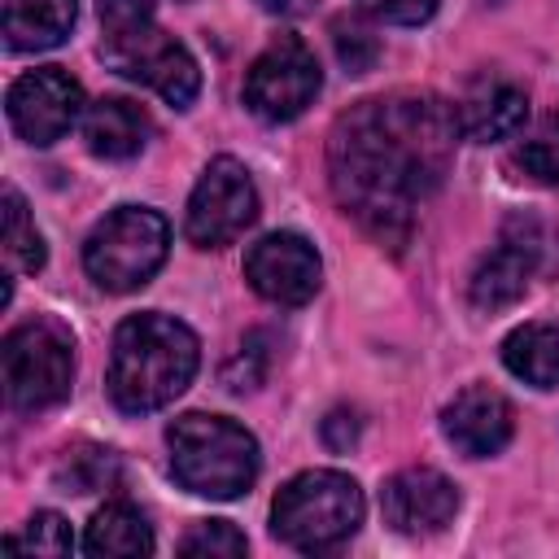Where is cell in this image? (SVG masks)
<instances>
[{
    "mask_svg": "<svg viewBox=\"0 0 559 559\" xmlns=\"http://www.w3.org/2000/svg\"><path fill=\"white\" fill-rule=\"evenodd\" d=\"M454 109H459V131L467 140L493 144V140H507V135H515L524 127L528 96L511 79H480Z\"/></svg>",
    "mask_w": 559,
    "mask_h": 559,
    "instance_id": "9a60e30c",
    "label": "cell"
},
{
    "mask_svg": "<svg viewBox=\"0 0 559 559\" xmlns=\"http://www.w3.org/2000/svg\"><path fill=\"white\" fill-rule=\"evenodd\" d=\"M166 445L175 480L197 498L231 502L258 480V441L227 415L188 411L166 428Z\"/></svg>",
    "mask_w": 559,
    "mask_h": 559,
    "instance_id": "3957f363",
    "label": "cell"
},
{
    "mask_svg": "<svg viewBox=\"0 0 559 559\" xmlns=\"http://www.w3.org/2000/svg\"><path fill=\"white\" fill-rule=\"evenodd\" d=\"M4 109H9L13 131L26 144L44 148V144H57L83 118V87L61 66H39V70H26L9 87Z\"/></svg>",
    "mask_w": 559,
    "mask_h": 559,
    "instance_id": "8fae6325",
    "label": "cell"
},
{
    "mask_svg": "<svg viewBox=\"0 0 559 559\" xmlns=\"http://www.w3.org/2000/svg\"><path fill=\"white\" fill-rule=\"evenodd\" d=\"M100 52H105V61H109L118 74H127V79L153 87V92H157L166 105H175V109H188V105L197 100V92H201V70H197L192 52H188L175 35H166V31H157V26H144V31H135V35L105 39Z\"/></svg>",
    "mask_w": 559,
    "mask_h": 559,
    "instance_id": "9c48e42d",
    "label": "cell"
},
{
    "mask_svg": "<svg viewBox=\"0 0 559 559\" xmlns=\"http://www.w3.org/2000/svg\"><path fill=\"white\" fill-rule=\"evenodd\" d=\"M4 546H22V550H35V555H70L74 550V533L66 524V515L57 511H35L26 520V533L22 537H9Z\"/></svg>",
    "mask_w": 559,
    "mask_h": 559,
    "instance_id": "603a6c76",
    "label": "cell"
},
{
    "mask_svg": "<svg viewBox=\"0 0 559 559\" xmlns=\"http://www.w3.org/2000/svg\"><path fill=\"white\" fill-rule=\"evenodd\" d=\"M4 253H9L13 271L35 275L44 266V236H39L35 218L26 214V201L13 188L4 192Z\"/></svg>",
    "mask_w": 559,
    "mask_h": 559,
    "instance_id": "ffe728a7",
    "label": "cell"
},
{
    "mask_svg": "<svg viewBox=\"0 0 559 559\" xmlns=\"http://www.w3.org/2000/svg\"><path fill=\"white\" fill-rule=\"evenodd\" d=\"M170 249V223L148 210V205H118L105 214L87 245H83V266L105 293H135L144 288Z\"/></svg>",
    "mask_w": 559,
    "mask_h": 559,
    "instance_id": "5b68a950",
    "label": "cell"
},
{
    "mask_svg": "<svg viewBox=\"0 0 559 559\" xmlns=\"http://www.w3.org/2000/svg\"><path fill=\"white\" fill-rule=\"evenodd\" d=\"M323 441H328V450H349L354 441H358V432H362V419H358V411H345V406H336L328 419H323Z\"/></svg>",
    "mask_w": 559,
    "mask_h": 559,
    "instance_id": "83f0119b",
    "label": "cell"
},
{
    "mask_svg": "<svg viewBox=\"0 0 559 559\" xmlns=\"http://www.w3.org/2000/svg\"><path fill=\"white\" fill-rule=\"evenodd\" d=\"M249 358H253V362H262V349H258V336L249 341ZM258 376H262V371H249V367H245V354H236V358H231V367L223 371V380H227V389H236V393H245V389H253V384H258Z\"/></svg>",
    "mask_w": 559,
    "mask_h": 559,
    "instance_id": "f1b7e54d",
    "label": "cell"
},
{
    "mask_svg": "<svg viewBox=\"0 0 559 559\" xmlns=\"http://www.w3.org/2000/svg\"><path fill=\"white\" fill-rule=\"evenodd\" d=\"M153 9H157V0H96V13H100V26H105V39L135 35V31L153 26Z\"/></svg>",
    "mask_w": 559,
    "mask_h": 559,
    "instance_id": "d4e9b609",
    "label": "cell"
},
{
    "mask_svg": "<svg viewBox=\"0 0 559 559\" xmlns=\"http://www.w3.org/2000/svg\"><path fill=\"white\" fill-rule=\"evenodd\" d=\"M245 550H249L245 533L236 524H227V520H201L179 542V555H210V559H236Z\"/></svg>",
    "mask_w": 559,
    "mask_h": 559,
    "instance_id": "7402d4cb",
    "label": "cell"
},
{
    "mask_svg": "<svg viewBox=\"0 0 559 559\" xmlns=\"http://www.w3.org/2000/svg\"><path fill=\"white\" fill-rule=\"evenodd\" d=\"M114 476V450H79L61 463V480L74 493H92Z\"/></svg>",
    "mask_w": 559,
    "mask_h": 559,
    "instance_id": "cb8c5ba5",
    "label": "cell"
},
{
    "mask_svg": "<svg viewBox=\"0 0 559 559\" xmlns=\"http://www.w3.org/2000/svg\"><path fill=\"white\" fill-rule=\"evenodd\" d=\"M502 362L515 380L533 389H559V319L515 328L502 341Z\"/></svg>",
    "mask_w": 559,
    "mask_h": 559,
    "instance_id": "ac0fdd59",
    "label": "cell"
},
{
    "mask_svg": "<svg viewBox=\"0 0 559 559\" xmlns=\"http://www.w3.org/2000/svg\"><path fill=\"white\" fill-rule=\"evenodd\" d=\"M245 280L258 297H266L275 306H306L319 293L323 262L306 236L271 231L245 253Z\"/></svg>",
    "mask_w": 559,
    "mask_h": 559,
    "instance_id": "7c38bea8",
    "label": "cell"
},
{
    "mask_svg": "<svg viewBox=\"0 0 559 559\" xmlns=\"http://www.w3.org/2000/svg\"><path fill=\"white\" fill-rule=\"evenodd\" d=\"M459 511V489L437 467H402L380 489V515L402 537L441 533Z\"/></svg>",
    "mask_w": 559,
    "mask_h": 559,
    "instance_id": "4fadbf2b",
    "label": "cell"
},
{
    "mask_svg": "<svg viewBox=\"0 0 559 559\" xmlns=\"http://www.w3.org/2000/svg\"><path fill=\"white\" fill-rule=\"evenodd\" d=\"M336 57H341L354 74H362V70L376 61V39H371L362 26H345V22H336Z\"/></svg>",
    "mask_w": 559,
    "mask_h": 559,
    "instance_id": "4316f807",
    "label": "cell"
},
{
    "mask_svg": "<svg viewBox=\"0 0 559 559\" xmlns=\"http://www.w3.org/2000/svg\"><path fill=\"white\" fill-rule=\"evenodd\" d=\"M253 218H258V188L249 170L236 157H214L188 197L183 236L197 249H223L236 236H245Z\"/></svg>",
    "mask_w": 559,
    "mask_h": 559,
    "instance_id": "ba28073f",
    "label": "cell"
},
{
    "mask_svg": "<svg viewBox=\"0 0 559 559\" xmlns=\"http://www.w3.org/2000/svg\"><path fill=\"white\" fill-rule=\"evenodd\" d=\"M83 550L96 555V559H105V555H153V528L131 502L118 498V502H105L92 515V524L83 533Z\"/></svg>",
    "mask_w": 559,
    "mask_h": 559,
    "instance_id": "d6986e66",
    "label": "cell"
},
{
    "mask_svg": "<svg viewBox=\"0 0 559 559\" xmlns=\"http://www.w3.org/2000/svg\"><path fill=\"white\" fill-rule=\"evenodd\" d=\"M79 17L74 0H4V44L13 52L57 48Z\"/></svg>",
    "mask_w": 559,
    "mask_h": 559,
    "instance_id": "e0dca14e",
    "label": "cell"
},
{
    "mask_svg": "<svg viewBox=\"0 0 559 559\" xmlns=\"http://www.w3.org/2000/svg\"><path fill=\"white\" fill-rule=\"evenodd\" d=\"M441 432H445V441H450L459 454H467V459H489V454H498V450L511 441V432H515V411H511V402H507L498 389H489V384H467V389H459V393L441 406Z\"/></svg>",
    "mask_w": 559,
    "mask_h": 559,
    "instance_id": "5bb4252c",
    "label": "cell"
},
{
    "mask_svg": "<svg viewBox=\"0 0 559 559\" xmlns=\"http://www.w3.org/2000/svg\"><path fill=\"white\" fill-rule=\"evenodd\" d=\"M367 17L393 22V26H419L437 13V0H354Z\"/></svg>",
    "mask_w": 559,
    "mask_h": 559,
    "instance_id": "484cf974",
    "label": "cell"
},
{
    "mask_svg": "<svg viewBox=\"0 0 559 559\" xmlns=\"http://www.w3.org/2000/svg\"><path fill=\"white\" fill-rule=\"evenodd\" d=\"M459 140V109L432 92L358 100L328 140L332 192L380 245L402 249L415 210L441 188Z\"/></svg>",
    "mask_w": 559,
    "mask_h": 559,
    "instance_id": "6da1fadb",
    "label": "cell"
},
{
    "mask_svg": "<svg viewBox=\"0 0 559 559\" xmlns=\"http://www.w3.org/2000/svg\"><path fill=\"white\" fill-rule=\"evenodd\" d=\"M266 13H280V17H301L314 9V0H258Z\"/></svg>",
    "mask_w": 559,
    "mask_h": 559,
    "instance_id": "f546056e",
    "label": "cell"
},
{
    "mask_svg": "<svg viewBox=\"0 0 559 559\" xmlns=\"http://www.w3.org/2000/svg\"><path fill=\"white\" fill-rule=\"evenodd\" d=\"M362 524V489L354 476L314 467L293 476L271 502V533L293 550H332Z\"/></svg>",
    "mask_w": 559,
    "mask_h": 559,
    "instance_id": "277c9868",
    "label": "cell"
},
{
    "mask_svg": "<svg viewBox=\"0 0 559 559\" xmlns=\"http://www.w3.org/2000/svg\"><path fill=\"white\" fill-rule=\"evenodd\" d=\"M148 135H153L148 114L127 96H105L83 114V140L105 162H127V157L144 153Z\"/></svg>",
    "mask_w": 559,
    "mask_h": 559,
    "instance_id": "2e32d148",
    "label": "cell"
},
{
    "mask_svg": "<svg viewBox=\"0 0 559 559\" xmlns=\"http://www.w3.org/2000/svg\"><path fill=\"white\" fill-rule=\"evenodd\" d=\"M0 358H4V393L17 411H48L70 393L74 336L57 319L39 314L9 328Z\"/></svg>",
    "mask_w": 559,
    "mask_h": 559,
    "instance_id": "8992f818",
    "label": "cell"
},
{
    "mask_svg": "<svg viewBox=\"0 0 559 559\" xmlns=\"http://www.w3.org/2000/svg\"><path fill=\"white\" fill-rule=\"evenodd\" d=\"M323 74L306 39L275 35L245 74V105L262 122H293L306 114V105L319 96Z\"/></svg>",
    "mask_w": 559,
    "mask_h": 559,
    "instance_id": "52a82bcc",
    "label": "cell"
},
{
    "mask_svg": "<svg viewBox=\"0 0 559 559\" xmlns=\"http://www.w3.org/2000/svg\"><path fill=\"white\" fill-rule=\"evenodd\" d=\"M546 262V231L533 218H507L498 245L476 262L467 297L476 310H502L520 301Z\"/></svg>",
    "mask_w": 559,
    "mask_h": 559,
    "instance_id": "30bf717a",
    "label": "cell"
},
{
    "mask_svg": "<svg viewBox=\"0 0 559 559\" xmlns=\"http://www.w3.org/2000/svg\"><path fill=\"white\" fill-rule=\"evenodd\" d=\"M511 162L533 183H559V114H550L533 135H524Z\"/></svg>",
    "mask_w": 559,
    "mask_h": 559,
    "instance_id": "44dd1931",
    "label": "cell"
},
{
    "mask_svg": "<svg viewBox=\"0 0 559 559\" xmlns=\"http://www.w3.org/2000/svg\"><path fill=\"white\" fill-rule=\"evenodd\" d=\"M201 345L188 323L162 310L127 314L114 332L109 354V397L127 415H148L170 406L197 376Z\"/></svg>",
    "mask_w": 559,
    "mask_h": 559,
    "instance_id": "7a4b0ae2",
    "label": "cell"
}]
</instances>
